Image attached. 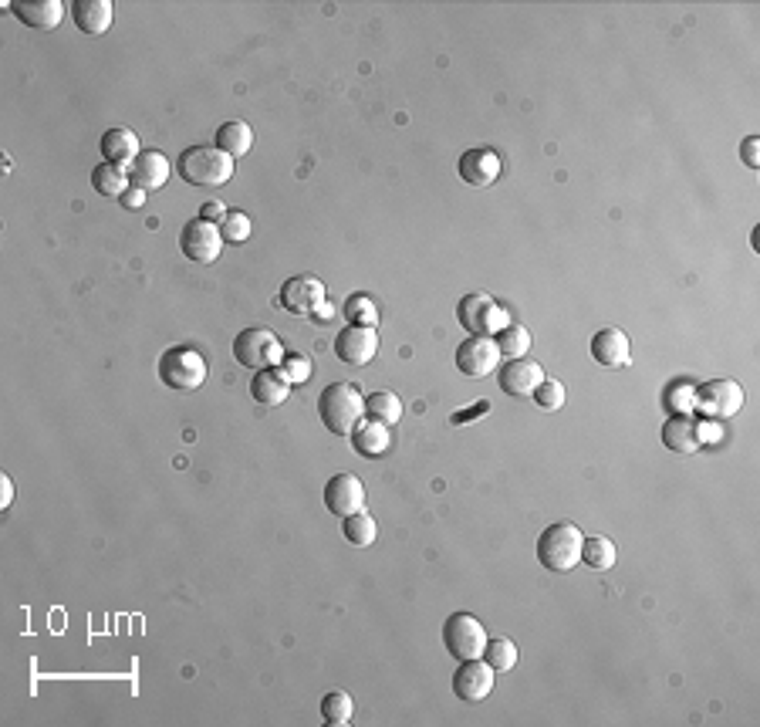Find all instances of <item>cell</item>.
I'll list each match as a JSON object with an SVG mask.
<instances>
[{
  "instance_id": "1",
  "label": "cell",
  "mask_w": 760,
  "mask_h": 727,
  "mask_svg": "<svg viewBox=\"0 0 760 727\" xmlns=\"http://www.w3.org/2000/svg\"><path fill=\"white\" fill-rule=\"evenodd\" d=\"M365 400L352 383H332L321 389L318 396V420L325 423L328 433L335 437H352L362 427Z\"/></svg>"
},
{
  "instance_id": "2",
  "label": "cell",
  "mask_w": 760,
  "mask_h": 727,
  "mask_svg": "<svg viewBox=\"0 0 760 727\" xmlns=\"http://www.w3.org/2000/svg\"><path fill=\"white\" fill-rule=\"evenodd\" d=\"M581 542H585V535H581L578 525H571V521H554L538 538V562L548 572L565 575L581 562Z\"/></svg>"
},
{
  "instance_id": "3",
  "label": "cell",
  "mask_w": 760,
  "mask_h": 727,
  "mask_svg": "<svg viewBox=\"0 0 760 727\" xmlns=\"http://www.w3.org/2000/svg\"><path fill=\"white\" fill-rule=\"evenodd\" d=\"M180 176L193 186H223L234 176V156L217 146H190L180 156Z\"/></svg>"
},
{
  "instance_id": "4",
  "label": "cell",
  "mask_w": 760,
  "mask_h": 727,
  "mask_svg": "<svg viewBox=\"0 0 760 727\" xmlns=\"http://www.w3.org/2000/svg\"><path fill=\"white\" fill-rule=\"evenodd\" d=\"M159 379L173 393H193V389L207 383V359L190 345H176L159 359Z\"/></svg>"
},
{
  "instance_id": "5",
  "label": "cell",
  "mask_w": 760,
  "mask_h": 727,
  "mask_svg": "<svg viewBox=\"0 0 760 727\" xmlns=\"http://www.w3.org/2000/svg\"><path fill=\"white\" fill-rule=\"evenodd\" d=\"M487 640L490 636H487L484 623H480L477 616H470V613H453L443 623V646L456 663L480 660L484 650H487Z\"/></svg>"
},
{
  "instance_id": "6",
  "label": "cell",
  "mask_w": 760,
  "mask_h": 727,
  "mask_svg": "<svg viewBox=\"0 0 760 727\" xmlns=\"http://www.w3.org/2000/svg\"><path fill=\"white\" fill-rule=\"evenodd\" d=\"M234 359H237V366L254 369V372L281 366V359H284L281 339H277L271 328H244V332L234 339Z\"/></svg>"
},
{
  "instance_id": "7",
  "label": "cell",
  "mask_w": 760,
  "mask_h": 727,
  "mask_svg": "<svg viewBox=\"0 0 760 727\" xmlns=\"http://www.w3.org/2000/svg\"><path fill=\"white\" fill-rule=\"evenodd\" d=\"M693 406L706 420H730L744 410V389L733 379H710L693 389Z\"/></svg>"
},
{
  "instance_id": "8",
  "label": "cell",
  "mask_w": 760,
  "mask_h": 727,
  "mask_svg": "<svg viewBox=\"0 0 760 727\" xmlns=\"http://www.w3.org/2000/svg\"><path fill=\"white\" fill-rule=\"evenodd\" d=\"M321 301H325V285H321L315 274H294V278L284 281L281 291H277V305L288 315H301V318L315 315Z\"/></svg>"
},
{
  "instance_id": "9",
  "label": "cell",
  "mask_w": 760,
  "mask_h": 727,
  "mask_svg": "<svg viewBox=\"0 0 760 727\" xmlns=\"http://www.w3.org/2000/svg\"><path fill=\"white\" fill-rule=\"evenodd\" d=\"M500 366V349L490 335H470L456 349V369L470 379H484Z\"/></svg>"
},
{
  "instance_id": "10",
  "label": "cell",
  "mask_w": 760,
  "mask_h": 727,
  "mask_svg": "<svg viewBox=\"0 0 760 727\" xmlns=\"http://www.w3.org/2000/svg\"><path fill=\"white\" fill-rule=\"evenodd\" d=\"M220 247H223V234L217 224L210 220H190L180 234V251L183 257H190L196 264H213L220 257Z\"/></svg>"
},
{
  "instance_id": "11",
  "label": "cell",
  "mask_w": 760,
  "mask_h": 727,
  "mask_svg": "<svg viewBox=\"0 0 760 727\" xmlns=\"http://www.w3.org/2000/svg\"><path fill=\"white\" fill-rule=\"evenodd\" d=\"M375 352H379V335L369 325H345L335 335V356L345 366H369Z\"/></svg>"
},
{
  "instance_id": "12",
  "label": "cell",
  "mask_w": 760,
  "mask_h": 727,
  "mask_svg": "<svg viewBox=\"0 0 760 727\" xmlns=\"http://www.w3.org/2000/svg\"><path fill=\"white\" fill-rule=\"evenodd\" d=\"M456 322H460L463 328H467L470 335H490L497 332V325L504 322V312H500V305L494 298L487 295H467L456 305ZM504 328V325H500Z\"/></svg>"
},
{
  "instance_id": "13",
  "label": "cell",
  "mask_w": 760,
  "mask_h": 727,
  "mask_svg": "<svg viewBox=\"0 0 760 727\" xmlns=\"http://www.w3.org/2000/svg\"><path fill=\"white\" fill-rule=\"evenodd\" d=\"M490 690H494V670L490 663L480 656V660H463L453 673V694L467 704H477V700H487Z\"/></svg>"
},
{
  "instance_id": "14",
  "label": "cell",
  "mask_w": 760,
  "mask_h": 727,
  "mask_svg": "<svg viewBox=\"0 0 760 727\" xmlns=\"http://www.w3.org/2000/svg\"><path fill=\"white\" fill-rule=\"evenodd\" d=\"M325 508L338 514V518H348V514L365 508V484L355 474H335L332 481L325 484Z\"/></svg>"
},
{
  "instance_id": "15",
  "label": "cell",
  "mask_w": 760,
  "mask_h": 727,
  "mask_svg": "<svg viewBox=\"0 0 760 727\" xmlns=\"http://www.w3.org/2000/svg\"><path fill=\"white\" fill-rule=\"evenodd\" d=\"M500 393L507 396H531L544 383V366L527 359H507V366L497 369Z\"/></svg>"
},
{
  "instance_id": "16",
  "label": "cell",
  "mask_w": 760,
  "mask_h": 727,
  "mask_svg": "<svg viewBox=\"0 0 760 727\" xmlns=\"http://www.w3.org/2000/svg\"><path fill=\"white\" fill-rule=\"evenodd\" d=\"M456 173H460V180L470 186H490V183H497V176H500V156L487 146L467 149V153L460 156V163H456Z\"/></svg>"
},
{
  "instance_id": "17",
  "label": "cell",
  "mask_w": 760,
  "mask_h": 727,
  "mask_svg": "<svg viewBox=\"0 0 760 727\" xmlns=\"http://www.w3.org/2000/svg\"><path fill=\"white\" fill-rule=\"evenodd\" d=\"M592 356L598 366H608V369L629 366V359H632L629 335L619 332V328H598V332L592 335Z\"/></svg>"
},
{
  "instance_id": "18",
  "label": "cell",
  "mask_w": 760,
  "mask_h": 727,
  "mask_svg": "<svg viewBox=\"0 0 760 727\" xmlns=\"http://www.w3.org/2000/svg\"><path fill=\"white\" fill-rule=\"evenodd\" d=\"M169 180V159L159 153V149H142V153L132 159L129 166V183L139 186V190H159Z\"/></svg>"
},
{
  "instance_id": "19",
  "label": "cell",
  "mask_w": 760,
  "mask_h": 727,
  "mask_svg": "<svg viewBox=\"0 0 760 727\" xmlns=\"http://www.w3.org/2000/svg\"><path fill=\"white\" fill-rule=\"evenodd\" d=\"M11 14L17 17L21 24H28V28L34 31H51L61 24V17H65V4L61 0H31V4H21V0H14Z\"/></svg>"
},
{
  "instance_id": "20",
  "label": "cell",
  "mask_w": 760,
  "mask_h": 727,
  "mask_svg": "<svg viewBox=\"0 0 760 727\" xmlns=\"http://www.w3.org/2000/svg\"><path fill=\"white\" fill-rule=\"evenodd\" d=\"M663 447L673 454H696L703 447V430L690 416H673L663 423Z\"/></svg>"
},
{
  "instance_id": "21",
  "label": "cell",
  "mask_w": 760,
  "mask_h": 727,
  "mask_svg": "<svg viewBox=\"0 0 760 727\" xmlns=\"http://www.w3.org/2000/svg\"><path fill=\"white\" fill-rule=\"evenodd\" d=\"M71 17H75L78 31L105 34V31L112 28L115 4H112V0H75V4H71Z\"/></svg>"
},
{
  "instance_id": "22",
  "label": "cell",
  "mask_w": 760,
  "mask_h": 727,
  "mask_svg": "<svg viewBox=\"0 0 760 727\" xmlns=\"http://www.w3.org/2000/svg\"><path fill=\"white\" fill-rule=\"evenodd\" d=\"M291 383L284 379V372L271 366V369H257L254 379H250V396H254L261 406H281L288 400Z\"/></svg>"
},
{
  "instance_id": "23",
  "label": "cell",
  "mask_w": 760,
  "mask_h": 727,
  "mask_svg": "<svg viewBox=\"0 0 760 727\" xmlns=\"http://www.w3.org/2000/svg\"><path fill=\"white\" fill-rule=\"evenodd\" d=\"M102 156H105V163H115V166H125L129 170L132 166V159H136L142 149H139V136L132 129H109L102 136Z\"/></svg>"
},
{
  "instance_id": "24",
  "label": "cell",
  "mask_w": 760,
  "mask_h": 727,
  "mask_svg": "<svg viewBox=\"0 0 760 727\" xmlns=\"http://www.w3.org/2000/svg\"><path fill=\"white\" fill-rule=\"evenodd\" d=\"M352 447H355V454L372 457V460L382 457V454H389V447H392L389 427H386V423H375V420L362 423V427L352 433Z\"/></svg>"
},
{
  "instance_id": "25",
  "label": "cell",
  "mask_w": 760,
  "mask_h": 727,
  "mask_svg": "<svg viewBox=\"0 0 760 727\" xmlns=\"http://www.w3.org/2000/svg\"><path fill=\"white\" fill-rule=\"evenodd\" d=\"M217 149H223L227 156H247L250 149H254V132H250L247 122H223V126L217 129V143H213Z\"/></svg>"
},
{
  "instance_id": "26",
  "label": "cell",
  "mask_w": 760,
  "mask_h": 727,
  "mask_svg": "<svg viewBox=\"0 0 760 727\" xmlns=\"http://www.w3.org/2000/svg\"><path fill=\"white\" fill-rule=\"evenodd\" d=\"M92 186L98 197H122L129 190V170L125 166H115V163H102L92 170Z\"/></svg>"
},
{
  "instance_id": "27",
  "label": "cell",
  "mask_w": 760,
  "mask_h": 727,
  "mask_svg": "<svg viewBox=\"0 0 760 727\" xmlns=\"http://www.w3.org/2000/svg\"><path fill=\"white\" fill-rule=\"evenodd\" d=\"M615 555H619L615 552V542L605 535H592L581 542V562H585L592 572H608L615 565Z\"/></svg>"
},
{
  "instance_id": "28",
  "label": "cell",
  "mask_w": 760,
  "mask_h": 727,
  "mask_svg": "<svg viewBox=\"0 0 760 727\" xmlns=\"http://www.w3.org/2000/svg\"><path fill=\"white\" fill-rule=\"evenodd\" d=\"M365 416L392 427V423L402 420V400L396 393H389V389H379V393H372L369 400H365Z\"/></svg>"
},
{
  "instance_id": "29",
  "label": "cell",
  "mask_w": 760,
  "mask_h": 727,
  "mask_svg": "<svg viewBox=\"0 0 760 727\" xmlns=\"http://www.w3.org/2000/svg\"><path fill=\"white\" fill-rule=\"evenodd\" d=\"M342 535H345L348 545L369 548L379 531H375V518H372V514H365V508H362V511H355V514H348V518H342Z\"/></svg>"
},
{
  "instance_id": "30",
  "label": "cell",
  "mask_w": 760,
  "mask_h": 727,
  "mask_svg": "<svg viewBox=\"0 0 760 727\" xmlns=\"http://www.w3.org/2000/svg\"><path fill=\"white\" fill-rule=\"evenodd\" d=\"M494 342H497L500 356H507V359H524V352L531 349V332H527L524 325H504V328H497Z\"/></svg>"
},
{
  "instance_id": "31",
  "label": "cell",
  "mask_w": 760,
  "mask_h": 727,
  "mask_svg": "<svg viewBox=\"0 0 760 727\" xmlns=\"http://www.w3.org/2000/svg\"><path fill=\"white\" fill-rule=\"evenodd\" d=\"M355 714V700L345 694V690H332V694H325V700H321V721L332 724V727H342L352 721Z\"/></svg>"
},
{
  "instance_id": "32",
  "label": "cell",
  "mask_w": 760,
  "mask_h": 727,
  "mask_svg": "<svg viewBox=\"0 0 760 727\" xmlns=\"http://www.w3.org/2000/svg\"><path fill=\"white\" fill-rule=\"evenodd\" d=\"M517 643L507 640V636H494V640H487V650H484V660L490 663V670L500 673V670H511L517 667Z\"/></svg>"
},
{
  "instance_id": "33",
  "label": "cell",
  "mask_w": 760,
  "mask_h": 727,
  "mask_svg": "<svg viewBox=\"0 0 760 727\" xmlns=\"http://www.w3.org/2000/svg\"><path fill=\"white\" fill-rule=\"evenodd\" d=\"M345 318H348V325L375 328V322H379V305H375L369 295H352L345 301Z\"/></svg>"
},
{
  "instance_id": "34",
  "label": "cell",
  "mask_w": 760,
  "mask_h": 727,
  "mask_svg": "<svg viewBox=\"0 0 760 727\" xmlns=\"http://www.w3.org/2000/svg\"><path fill=\"white\" fill-rule=\"evenodd\" d=\"M531 400L538 403L541 410L554 413V410H561V406H565V386H561L558 379H548V376H544V383H541L538 389H534Z\"/></svg>"
},
{
  "instance_id": "35",
  "label": "cell",
  "mask_w": 760,
  "mask_h": 727,
  "mask_svg": "<svg viewBox=\"0 0 760 727\" xmlns=\"http://www.w3.org/2000/svg\"><path fill=\"white\" fill-rule=\"evenodd\" d=\"M220 234H223V244H244L250 237V217L240 214V210H230L227 220L220 224Z\"/></svg>"
},
{
  "instance_id": "36",
  "label": "cell",
  "mask_w": 760,
  "mask_h": 727,
  "mask_svg": "<svg viewBox=\"0 0 760 727\" xmlns=\"http://www.w3.org/2000/svg\"><path fill=\"white\" fill-rule=\"evenodd\" d=\"M277 369L284 372V379H288L291 386L308 383V379H311V359H304V356H284Z\"/></svg>"
},
{
  "instance_id": "37",
  "label": "cell",
  "mask_w": 760,
  "mask_h": 727,
  "mask_svg": "<svg viewBox=\"0 0 760 727\" xmlns=\"http://www.w3.org/2000/svg\"><path fill=\"white\" fill-rule=\"evenodd\" d=\"M760 139L757 136H750V139H744V146H740V159H744V166L747 170H760Z\"/></svg>"
},
{
  "instance_id": "38",
  "label": "cell",
  "mask_w": 760,
  "mask_h": 727,
  "mask_svg": "<svg viewBox=\"0 0 760 727\" xmlns=\"http://www.w3.org/2000/svg\"><path fill=\"white\" fill-rule=\"evenodd\" d=\"M227 214H230V210L223 207L220 200H207L200 207V220H210V224H217V227L223 224V220H227Z\"/></svg>"
},
{
  "instance_id": "39",
  "label": "cell",
  "mask_w": 760,
  "mask_h": 727,
  "mask_svg": "<svg viewBox=\"0 0 760 727\" xmlns=\"http://www.w3.org/2000/svg\"><path fill=\"white\" fill-rule=\"evenodd\" d=\"M119 200H122L125 210H139L142 203H146V190H139V186H129V190H125Z\"/></svg>"
},
{
  "instance_id": "40",
  "label": "cell",
  "mask_w": 760,
  "mask_h": 727,
  "mask_svg": "<svg viewBox=\"0 0 760 727\" xmlns=\"http://www.w3.org/2000/svg\"><path fill=\"white\" fill-rule=\"evenodd\" d=\"M14 501V481L11 474H0V508H11Z\"/></svg>"
},
{
  "instance_id": "41",
  "label": "cell",
  "mask_w": 760,
  "mask_h": 727,
  "mask_svg": "<svg viewBox=\"0 0 760 727\" xmlns=\"http://www.w3.org/2000/svg\"><path fill=\"white\" fill-rule=\"evenodd\" d=\"M332 315H335L332 301H321V305L315 308V315H311V318H315V322H321V325H325V322H332Z\"/></svg>"
}]
</instances>
